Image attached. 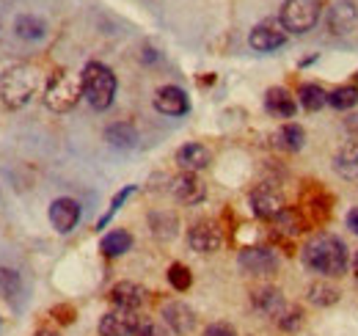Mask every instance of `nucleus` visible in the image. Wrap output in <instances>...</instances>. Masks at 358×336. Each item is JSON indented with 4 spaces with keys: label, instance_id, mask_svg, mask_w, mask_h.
I'll return each instance as SVG.
<instances>
[{
    "label": "nucleus",
    "instance_id": "obj_15",
    "mask_svg": "<svg viewBox=\"0 0 358 336\" xmlns=\"http://www.w3.org/2000/svg\"><path fill=\"white\" fill-rule=\"evenodd\" d=\"M248 44L257 50V52H273V50H278V47H284L287 44V31L284 28H275V25H257L254 31H251V36H248Z\"/></svg>",
    "mask_w": 358,
    "mask_h": 336
},
{
    "label": "nucleus",
    "instance_id": "obj_35",
    "mask_svg": "<svg viewBox=\"0 0 358 336\" xmlns=\"http://www.w3.org/2000/svg\"><path fill=\"white\" fill-rule=\"evenodd\" d=\"M345 127H348V135L353 138V144H358V113H350L345 119Z\"/></svg>",
    "mask_w": 358,
    "mask_h": 336
},
{
    "label": "nucleus",
    "instance_id": "obj_31",
    "mask_svg": "<svg viewBox=\"0 0 358 336\" xmlns=\"http://www.w3.org/2000/svg\"><path fill=\"white\" fill-rule=\"evenodd\" d=\"M169 284H171L177 293H185V290H190V284H193V276H190V270H187L185 265L174 262V265L169 267Z\"/></svg>",
    "mask_w": 358,
    "mask_h": 336
},
{
    "label": "nucleus",
    "instance_id": "obj_19",
    "mask_svg": "<svg viewBox=\"0 0 358 336\" xmlns=\"http://www.w3.org/2000/svg\"><path fill=\"white\" fill-rule=\"evenodd\" d=\"M328 25L334 34H350L356 28V6L353 3H336L331 11H328Z\"/></svg>",
    "mask_w": 358,
    "mask_h": 336
},
{
    "label": "nucleus",
    "instance_id": "obj_16",
    "mask_svg": "<svg viewBox=\"0 0 358 336\" xmlns=\"http://www.w3.org/2000/svg\"><path fill=\"white\" fill-rule=\"evenodd\" d=\"M265 111L275 119H292L298 111V102L287 88L275 85V88H268V94H265Z\"/></svg>",
    "mask_w": 358,
    "mask_h": 336
},
{
    "label": "nucleus",
    "instance_id": "obj_2",
    "mask_svg": "<svg viewBox=\"0 0 358 336\" xmlns=\"http://www.w3.org/2000/svg\"><path fill=\"white\" fill-rule=\"evenodd\" d=\"M83 78V97L89 99L94 111H108L113 105L116 97V75L110 66H105L102 61H91L86 69L80 72Z\"/></svg>",
    "mask_w": 358,
    "mask_h": 336
},
{
    "label": "nucleus",
    "instance_id": "obj_20",
    "mask_svg": "<svg viewBox=\"0 0 358 336\" xmlns=\"http://www.w3.org/2000/svg\"><path fill=\"white\" fill-rule=\"evenodd\" d=\"M334 171L345 179L358 182V144H345L336 158H334Z\"/></svg>",
    "mask_w": 358,
    "mask_h": 336
},
{
    "label": "nucleus",
    "instance_id": "obj_32",
    "mask_svg": "<svg viewBox=\"0 0 358 336\" xmlns=\"http://www.w3.org/2000/svg\"><path fill=\"white\" fill-rule=\"evenodd\" d=\"M133 193H135V185H127L124 190H119V193L113 196V202H110V207H108V212H105V215L99 218V223H96V229H105V226L110 223V218H113L116 212L122 210V204H124V202H127V199H130Z\"/></svg>",
    "mask_w": 358,
    "mask_h": 336
},
{
    "label": "nucleus",
    "instance_id": "obj_22",
    "mask_svg": "<svg viewBox=\"0 0 358 336\" xmlns=\"http://www.w3.org/2000/svg\"><path fill=\"white\" fill-rule=\"evenodd\" d=\"M130 248H133V234H130V232H124V229H116V232L105 234V237H102V243H99V251L105 253V256H110V259H116V256L127 253Z\"/></svg>",
    "mask_w": 358,
    "mask_h": 336
},
{
    "label": "nucleus",
    "instance_id": "obj_29",
    "mask_svg": "<svg viewBox=\"0 0 358 336\" xmlns=\"http://www.w3.org/2000/svg\"><path fill=\"white\" fill-rule=\"evenodd\" d=\"M152 229H155V234L157 237H174L177 234V215H171V212H155L152 215Z\"/></svg>",
    "mask_w": 358,
    "mask_h": 336
},
{
    "label": "nucleus",
    "instance_id": "obj_10",
    "mask_svg": "<svg viewBox=\"0 0 358 336\" xmlns=\"http://www.w3.org/2000/svg\"><path fill=\"white\" fill-rule=\"evenodd\" d=\"M169 188H171V196H174L177 202H182V204H199V202H204V196H207V188L201 185V179H199L196 174H187V171L177 174Z\"/></svg>",
    "mask_w": 358,
    "mask_h": 336
},
{
    "label": "nucleus",
    "instance_id": "obj_23",
    "mask_svg": "<svg viewBox=\"0 0 358 336\" xmlns=\"http://www.w3.org/2000/svg\"><path fill=\"white\" fill-rule=\"evenodd\" d=\"M14 31H17L20 39L36 42V39H42L47 34V25H45V20H39V17H34V14H22V17H17Z\"/></svg>",
    "mask_w": 358,
    "mask_h": 336
},
{
    "label": "nucleus",
    "instance_id": "obj_33",
    "mask_svg": "<svg viewBox=\"0 0 358 336\" xmlns=\"http://www.w3.org/2000/svg\"><path fill=\"white\" fill-rule=\"evenodd\" d=\"M135 336H169V331H166L160 323H146V320H143V326L138 328Z\"/></svg>",
    "mask_w": 358,
    "mask_h": 336
},
{
    "label": "nucleus",
    "instance_id": "obj_38",
    "mask_svg": "<svg viewBox=\"0 0 358 336\" xmlns=\"http://www.w3.org/2000/svg\"><path fill=\"white\" fill-rule=\"evenodd\" d=\"M353 273H356V279H358V251H356V259H353Z\"/></svg>",
    "mask_w": 358,
    "mask_h": 336
},
{
    "label": "nucleus",
    "instance_id": "obj_5",
    "mask_svg": "<svg viewBox=\"0 0 358 336\" xmlns=\"http://www.w3.org/2000/svg\"><path fill=\"white\" fill-rule=\"evenodd\" d=\"M322 3L320 0H284L281 6V28L287 34H309L320 22Z\"/></svg>",
    "mask_w": 358,
    "mask_h": 336
},
{
    "label": "nucleus",
    "instance_id": "obj_13",
    "mask_svg": "<svg viewBox=\"0 0 358 336\" xmlns=\"http://www.w3.org/2000/svg\"><path fill=\"white\" fill-rule=\"evenodd\" d=\"M163 323H166L174 334L185 336L196 328V314H193L190 306L174 300V303H166V306H163Z\"/></svg>",
    "mask_w": 358,
    "mask_h": 336
},
{
    "label": "nucleus",
    "instance_id": "obj_3",
    "mask_svg": "<svg viewBox=\"0 0 358 336\" xmlns=\"http://www.w3.org/2000/svg\"><path fill=\"white\" fill-rule=\"evenodd\" d=\"M80 97H83V78L69 69L55 72L45 88V105L55 113L72 111L80 102Z\"/></svg>",
    "mask_w": 358,
    "mask_h": 336
},
{
    "label": "nucleus",
    "instance_id": "obj_7",
    "mask_svg": "<svg viewBox=\"0 0 358 336\" xmlns=\"http://www.w3.org/2000/svg\"><path fill=\"white\" fill-rule=\"evenodd\" d=\"M187 246L196 253H215L224 246V232L213 220H199L187 232Z\"/></svg>",
    "mask_w": 358,
    "mask_h": 336
},
{
    "label": "nucleus",
    "instance_id": "obj_9",
    "mask_svg": "<svg viewBox=\"0 0 358 336\" xmlns=\"http://www.w3.org/2000/svg\"><path fill=\"white\" fill-rule=\"evenodd\" d=\"M237 262H240L243 273H248V276H273L278 270V256L273 253V248H265V246L240 251Z\"/></svg>",
    "mask_w": 358,
    "mask_h": 336
},
{
    "label": "nucleus",
    "instance_id": "obj_6",
    "mask_svg": "<svg viewBox=\"0 0 358 336\" xmlns=\"http://www.w3.org/2000/svg\"><path fill=\"white\" fill-rule=\"evenodd\" d=\"M141 326H143V320L138 317V312H133V309H113V312L102 314L99 336H135Z\"/></svg>",
    "mask_w": 358,
    "mask_h": 336
},
{
    "label": "nucleus",
    "instance_id": "obj_21",
    "mask_svg": "<svg viewBox=\"0 0 358 336\" xmlns=\"http://www.w3.org/2000/svg\"><path fill=\"white\" fill-rule=\"evenodd\" d=\"M273 141H275V146L284 149V152H301L303 144H306V132H303L301 125H292V122H289V125L278 127V132L273 135Z\"/></svg>",
    "mask_w": 358,
    "mask_h": 336
},
{
    "label": "nucleus",
    "instance_id": "obj_28",
    "mask_svg": "<svg viewBox=\"0 0 358 336\" xmlns=\"http://www.w3.org/2000/svg\"><path fill=\"white\" fill-rule=\"evenodd\" d=\"M22 293V279L11 267H0V295L3 298H17Z\"/></svg>",
    "mask_w": 358,
    "mask_h": 336
},
{
    "label": "nucleus",
    "instance_id": "obj_24",
    "mask_svg": "<svg viewBox=\"0 0 358 336\" xmlns=\"http://www.w3.org/2000/svg\"><path fill=\"white\" fill-rule=\"evenodd\" d=\"M105 138H108L113 146H119V149H130V146H135V141H138V132H135L133 125L116 122V125H110L105 130Z\"/></svg>",
    "mask_w": 358,
    "mask_h": 336
},
{
    "label": "nucleus",
    "instance_id": "obj_37",
    "mask_svg": "<svg viewBox=\"0 0 358 336\" xmlns=\"http://www.w3.org/2000/svg\"><path fill=\"white\" fill-rule=\"evenodd\" d=\"M34 336H58V334H55V331H36Z\"/></svg>",
    "mask_w": 358,
    "mask_h": 336
},
{
    "label": "nucleus",
    "instance_id": "obj_36",
    "mask_svg": "<svg viewBox=\"0 0 358 336\" xmlns=\"http://www.w3.org/2000/svg\"><path fill=\"white\" fill-rule=\"evenodd\" d=\"M348 229H350L353 234H358V207L348 212Z\"/></svg>",
    "mask_w": 358,
    "mask_h": 336
},
{
    "label": "nucleus",
    "instance_id": "obj_1",
    "mask_svg": "<svg viewBox=\"0 0 358 336\" xmlns=\"http://www.w3.org/2000/svg\"><path fill=\"white\" fill-rule=\"evenodd\" d=\"M301 256H303L306 267H312L314 273H322L328 279L345 276L348 265H350L348 246L334 234H314V237H309L303 243V248H301Z\"/></svg>",
    "mask_w": 358,
    "mask_h": 336
},
{
    "label": "nucleus",
    "instance_id": "obj_34",
    "mask_svg": "<svg viewBox=\"0 0 358 336\" xmlns=\"http://www.w3.org/2000/svg\"><path fill=\"white\" fill-rule=\"evenodd\" d=\"M204 336H237V331L229 323H213V326H207Z\"/></svg>",
    "mask_w": 358,
    "mask_h": 336
},
{
    "label": "nucleus",
    "instance_id": "obj_12",
    "mask_svg": "<svg viewBox=\"0 0 358 336\" xmlns=\"http://www.w3.org/2000/svg\"><path fill=\"white\" fill-rule=\"evenodd\" d=\"M50 220H52V226L61 234H69L78 226V220H80V204L75 199H66V196L64 199H55L50 204Z\"/></svg>",
    "mask_w": 358,
    "mask_h": 336
},
{
    "label": "nucleus",
    "instance_id": "obj_27",
    "mask_svg": "<svg viewBox=\"0 0 358 336\" xmlns=\"http://www.w3.org/2000/svg\"><path fill=\"white\" fill-rule=\"evenodd\" d=\"M328 105L336 111H350L358 105V88L356 85H339L328 94Z\"/></svg>",
    "mask_w": 358,
    "mask_h": 336
},
{
    "label": "nucleus",
    "instance_id": "obj_4",
    "mask_svg": "<svg viewBox=\"0 0 358 336\" xmlns=\"http://www.w3.org/2000/svg\"><path fill=\"white\" fill-rule=\"evenodd\" d=\"M36 88H39V72L34 66H14L3 75L0 94L8 108H22L36 94Z\"/></svg>",
    "mask_w": 358,
    "mask_h": 336
},
{
    "label": "nucleus",
    "instance_id": "obj_39",
    "mask_svg": "<svg viewBox=\"0 0 358 336\" xmlns=\"http://www.w3.org/2000/svg\"><path fill=\"white\" fill-rule=\"evenodd\" d=\"M356 83H358V72H356Z\"/></svg>",
    "mask_w": 358,
    "mask_h": 336
},
{
    "label": "nucleus",
    "instance_id": "obj_17",
    "mask_svg": "<svg viewBox=\"0 0 358 336\" xmlns=\"http://www.w3.org/2000/svg\"><path fill=\"white\" fill-rule=\"evenodd\" d=\"M108 298H110L113 309H133L135 312L146 300V290L141 284H135V281H119Z\"/></svg>",
    "mask_w": 358,
    "mask_h": 336
},
{
    "label": "nucleus",
    "instance_id": "obj_11",
    "mask_svg": "<svg viewBox=\"0 0 358 336\" xmlns=\"http://www.w3.org/2000/svg\"><path fill=\"white\" fill-rule=\"evenodd\" d=\"M155 108L166 116H185L190 111V99L179 85H163L155 94Z\"/></svg>",
    "mask_w": 358,
    "mask_h": 336
},
{
    "label": "nucleus",
    "instance_id": "obj_26",
    "mask_svg": "<svg viewBox=\"0 0 358 336\" xmlns=\"http://www.w3.org/2000/svg\"><path fill=\"white\" fill-rule=\"evenodd\" d=\"M339 287H334L331 281H314L309 287V303L314 306H334L339 300Z\"/></svg>",
    "mask_w": 358,
    "mask_h": 336
},
{
    "label": "nucleus",
    "instance_id": "obj_14",
    "mask_svg": "<svg viewBox=\"0 0 358 336\" xmlns=\"http://www.w3.org/2000/svg\"><path fill=\"white\" fill-rule=\"evenodd\" d=\"M210 163H213V152L204 144H185L177 149V166L187 174L204 171Z\"/></svg>",
    "mask_w": 358,
    "mask_h": 336
},
{
    "label": "nucleus",
    "instance_id": "obj_8",
    "mask_svg": "<svg viewBox=\"0 0 358 336\" xmlns=\"http://www.w3.org/2000/svg\"><path fill=\"white\" fill-rule=\"evenodd\" d=\"M251 210H254L257 218H262V220H275L281 212L287 210V202H284L281 190H275L270 185H259L251 193Z\"/></svg>",
    "mask_w": 358,
    "mask_h": 336
},
{
    "label": "nucleus",
    "instance_id": "obj_30",
    "mask_svg": "<svg viewBox=\"0 0 358 336\" xmlns=\"http://www.w3.org/2000/svg\"><path fill=\"white\" fill-rule=\"evenodd\" d=\"M275 323H278L284 331H298V328L303 326V312H301V306L287 303V306H284V312L275 317Z\"/></svg>",
    "mask_w": 358,
    "mask_h": 336
},
{
    "label": "nucleus",
    "instance_id": "obj_18",
    "mask_svg": "<svg viewBox=\"0 0 358 336\" xmlns=\"http://www.w3.org/2000/svg\"><path fill=\"white\" fill-rule=\"evenodd\" d=\"M251 303H254L262 314L273 317V320H275V317L284 312V306H287L281 290H275V287H259V290H254V293H251Z\"/></svg>",
    "mask_w": 358,
    "mask_h": 336
},
{
    "label": "nucleus",
    "instance_id": "obj_25",
    "mask_svg": "<svg viewBox=\"0 0 358 336\" xmlns=\"http://www.w3.org/2000/svg\"><path fill=\"white\" fill-rule=\"evenodd\" d=\"M298 99H301V108H306V111H320L322 105H328V94L322 91V85L317 83H303L301 85V91H298Z\"/></svg>",
    "mask_w": 358,
    "mask_h": 336
}]
</instances>
